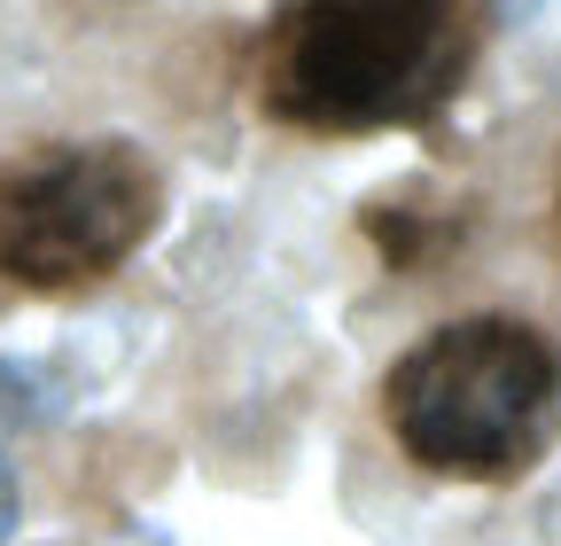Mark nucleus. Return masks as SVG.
I'll list each match as a JSON object with an SVG mask.
<instances>
[{"instance_id": "nucleus-1", "label": "nucleus", "mask_w": 561, "mask_h": 546, "mask_svg": "<svg viewBox=\"0 0 561 546\" xmlns=\"http://www.w3.org/2000/svg\"><path fill=\"white\" fill-rule=\"evenodd\" d=\"M382 414L398 445L460 485L530 476L561 437V352L530 320H453L430 328L390 367Z\"/></svg>"}, {"instance_id": "nucleus-2", "label": "nucleus", "mask_w": 561, "mask_h": 546, "mask_svg": "<svg viewBox=\"0 0 561 546\" xmlns=\"http://www.w3.org/2000/svg\"><path fill=\"white\" fill-rule=\"evenodd\" d=\"M460 62L453 0H289L265 32L257 94L280 125L375 133L430 117L460 87Z\"/></svg>"}, {"instance_id": "nucleus-4", "label": "nucleus", "mask_w": 561, "mask_h": 546, "mask_svg": "<svg viewBox=\"0 0 561 546\" xmlns=\"http://www.w3.org/2000/svg\"><path fill=\"white\" fill-rule=\"evenodd\" d=\"M9 538H16V468L0 460V546H9Z\"/></svg>"}, {"instance_id": "nucleus-3", "label": "nucleus", "mask_w": 561, "mask_h": 546, "mask_svg": "<svg viewBox=\"0 0 561 546\" xmlns=\"http://www.w3.org/2000/svg\"><path fill=\"white\" fill-rule=\"evenodd\" d=\"M157 172L133 141H55L0 164V273L16 289H87L157 235Z\"/></svg>"}, {"instance_id": "nucleus-5", "label": "nucleus", "mask_w": 561, "mask_h": 546, "mask_svg": "<svg viewBox=\"0 0 561 546\" xmlns=\"http://www.w3.org/2000/svg\"><path fill=\"white\" fill-rule=\"evenodd\" d=\"M546 0H491V24H530Z\"/></svg>"}]
</instances>
